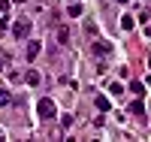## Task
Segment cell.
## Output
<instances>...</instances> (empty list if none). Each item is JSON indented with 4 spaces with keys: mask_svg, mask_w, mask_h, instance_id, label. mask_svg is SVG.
Returning a JSON list of instances; mask_svg holds the SVG:
<instances>
[{
    "mask_svg": "<svg viewBox=\"0 0 151 142\" xmlns=\"http://www.w3.org/2000/svg\"><path fill=\"white\" fill-rule=\"evenodd\" d=\"M130 112H133V115H145V106H142V100H133V103H130Z\"/></svg>",
    "mask_w": 151,
    "mask_h": 142,
    "instance_id": "7",
    "label": "cell"
},
{
    "mask_svg": "<svg viewBox=\"0 0 151 142\" xmlns=\"http://www.w3.org/2000/svg\"><path fill=\"white\" fill-rule=\"evenodd\" d=\"M130 91H133L136 97H142V94H145V85H142V82H130Z\"/></svg>",
    "mask_w": 151,
    "mask_h": 142,
    "instance_id": "8",
    "label": "cell"
},
{
    "mask_svg": "<svg viewBox=\"0 0 151 142\" xmlns=\"http://www.w3.org/2000/svg\"><path fill=\"white\" fill-rule=\"evenodd\" d=\"M67 12H70V15H82V3H70Z\"/></svg>",
    "mask_w": 151,
    "mask_h": 142,
    "instance_id": "11",
    "label": "cell"
},
{
    "mask_svg": "<svg viewBox=\"0 0 151 142\" xmlns=\"http://www.w3.org/2000/svg\"><path fill=\"white\" fill-rule=\"evenodd\" d=\"M24 82H27L30 88H36V85H40V82H42V76H40V73H36V70H27V73H24Z\"/></svg>",
    "mask_w": 151,
    "mask_h": 142,
    "instance_id": "5",
    "label": "cell"
},
{
    "mask_svg": "<svg viewBox=\"0 0 151 142\" xmlns=\"http://www.w3.org/2000/svg\"><path fill=\"white\" fill-rule=\"evenodd\" d=\"M94 55L97 58H109L112 55V45L109 43H94Z\"/></svg>",
    "mask_w": 151,
    "mask_h": 142,
    "instance_id": "3",
    "label": "cell"
},
{
    "mask_svg": "<svg viewBox=\"0 0 151 142\" xmlns=\"http://www.w3.org/2000/svg\"><path fill=\"white\" fill-rule=\"evenodd\" d=\"M40 51H42V45H40V40H30V43H27V55H24V58H27V61H33L36 55H40Z\"/></svg>",
    "mask_w": 151,
    "mask_h": 142,
    "instance_id": "4",
    "label": "cell"
},
{
    "mask_svg": "<svg viewBox=\"0 0 151 142\" xmlns=\"http://www.w3.org/2000/svg\"><path fill=\"white\" fill-rule=\"evenodd\" d=\"M121 27H124V30H133V15H124V18H121Z\"/></svg>",
    "mask_w": 151,
    "mask_h": 142,
    "instance_id": "9",
    "label": "cell"
},
{
    "mask_svg": "<svg viewBox=\"0 0 151 142\" xmlns=\"http://www.w3.org/2000/svg\"><path fill=\"white\" fill-rule=\"evenodd\" d=\"M85 30H88V36H97V24L94 21H85Z\"/></svg>",
    "mask_w": 151,
    "mask_h": 142,
    "instance_id": "12",
    "label": "cell"
},
{
    "mask_svg": "<svg viewBox=\"0 0 151 142\" xmlns=\"http://www.w3.org/2000/svg\"><path fill=\"white\" fill-rule=\"evenodd\" d=\"M55 36H58V43H70V27H55Z\"/></svg>",
    "mask_w": 151,
    "mask_h": 142,
    "instance_id": "6",
    "label": "cell"
},
{
    "mask_svg": "<svg viewBox=\"0 0 151 142\" xmlns=\"http://www.w3.org/2000/svg\"><path fill=\"white\" fill-rule=\"evenodd\" d=\"M145 82H148V85H151V76H148V79H145Z\"/></svg>",
    "mask_w": 151,
    "mask_h": 142,
    "instance_id": "16",
    "label": "cell"
},
{
    "mask_svg": "<svg viewBox=\"0 0 151 142\" xmlns=\"http://www.w3.org/2000/svg\"><path fill=\"white\" fill-rule=\"evenodd\" d=\"M118 3H127V0H118Z\"/></svg>",
    "mask_w": 151,
    "mask_h": 142,
    "instance_id": "18",
    "label": "cell"
},
{
    "mask_svg": "<svg viewBox=\"0 0 151 142\" xmlns=\"http://www.w3.org/2000/svg\"><path fill=\"white\" fill-rule=\"evenodd\" d=\"M148 67H151V55H148Z\"/></svg>",
    "mask_w": 151,
    "mask_h": 142,
    "instance_id": "17",
    "label": "cell"
},
{
    "mask_svg": "<svg viewBox=\"0 0 151 142\" xmlns=\"http://www.w3.org/2000/svg\"><path fill=\"white\" fill-rule=\"evenodd\" d=\"M12 36H15V40H27V36H30V21L18 18L15 24H12Z\"/></svg>",
    "mask_w": 151,
    "mask_h": 142,
    "instance_id": "2",
    "label": "cell"
},
{
    "mask_svg": "<svg viewBox=\"0 0 151 142\" xmlns=\"http://www.w3.org/2000/svg\"><path fill=\"white\" fill-rule=\"evenodd\" d=\"M109 106H112V103H109L106 97H97V109H103V112H109Z\"/></svg>",
    "mask_w": 151,
    "mask_h": 142,
    "instance_id": "10",
    "label": "cell"
},
{
    "mask_svg": "<svg viewBox=\"0 0 151 142\" xmlns=\"http://www.w3.org/2000/svg\"><path fill=\"white\" fill-rule=\"evenodd\" d=\"M145 36H151V24H148V27H145Z\"/></svg>",
    "mask_w": 151,
    "mask_h": 142,
    "instance_id": "15",
    "label": "cell"
},
{
    "mask_svg": "<svg viewBox=\"0 0 151 142\" xmlns=\"http://www.w3.org/2000/svg\"><path fill=\"white\" fill-rule=\"evenodd\" d=\"M9 106V91H0V109Z\"/></svg>",
    "mask_w": 151,
    "mask_h": 142,
    "instance_id": "14",
    "label": "cell"
},
{
    "mask_svg": "<svg viewBox=\"0 0 151 142\" xmlns=\"http://www.w3.org/2000/svg\"><path fill=\"white\" fill-rule=\"evenodd\" d=\"M36 112H40V118H42V121H52L55 115H58V106H55L48 97H42L40 103H36Z\"/></svg>",
    "mask_w": 151,
    "mask_h": 142,
    "instance_id": "1",
    "label": "cell"
},
{
    "mask_svg": "<svg viewBox=\"0 0 151 142\" xmlns=\"http://www.w3.org/2000/svg\"><path fill=\"white\" fill-rule=\"evenodd\" d=\"M121 91H124V85H118V82H112V85H109V94H115V97H118Z\"/></svg>",
    "mask_w": 151,
    "mask_h": 142,
    "instance_id": "13",
    "label": "cell"
}]
</instances>
